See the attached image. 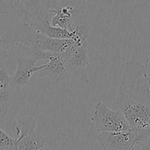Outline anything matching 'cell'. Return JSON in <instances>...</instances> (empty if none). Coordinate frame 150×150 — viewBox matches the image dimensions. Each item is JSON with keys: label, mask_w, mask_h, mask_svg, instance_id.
<instances>
[{"label": "cell", "mask_w": 150, "mask_h": 150, "mask_svg": "<svg viewBox=\"0 0 150 150\" xmlns=\"http://www.w3.org/2000/svg\"><path fill=\"white\" fill-rule=\"evenodd\" d=\"M18 141L0 128V150H16Z\"/></svg>", "instance_id": "cell-13"}, {"label": "cell", "mask_w": 150, "mask_h": 150, "mask_svg": "<svg viewBox=\"0 0 150 150\" xmlns=\"http://www.w3.org/2000/svg\"><path fill=\"white\" fill-rule=\"evenodd\" d=\"M48 10L51 13L50 23L53 26L71 32L75 30L73 23L76 18L81 16L80 7H75L73 4L66 3L62 6L58 5L54 8L48 7Z\"/></svg>", "instance_id": "cell-9"}, {"label": "cell", "mask_w": 150, "mask_h": 150, "mask_svg": "<svg viewBox=\"0 0 150 150\" xmlns=\"http://www.w3.org/2000/svg\"><path fill=\"white\" fill-rule=\"evenodd\" d=\"M38 150H54V149H50V148H47V147H45V146H44V147L41 148V149H40Z\"/></svg>", "instance_id": "cell-16"}, {"label": "cell", "mask_w": 150, "mask_h": 150, "mask_svg": "<svg viewBox=\"0 0 150 150\" xmlns=\"http://www.w3.org/2000/svg\"><path fill=\"white\" fill-rule=\"evenodd\" d=\"M145 62H126L119 86L117 103L136 136V146L150 135V77Z\"/></svg>", "instance_id": "cell-1"}, {"label": "cell", "mask_w": 150, "mask_h": 150, "mask_svg": "<svg viewBox=\"0 0 150 150\" xmlns=\"http://www.w3.org/2000/svg\"><path fill=\"white\" fill-rule=\"evenodd\" d=\"M2 43H4V38H0V44H2Z\"/></svg>", "instance_id": "cell-17"}, {"label": "cell", "mask_w": 150, "mask_h": 150, "mask_svg": "<svg viewBox=\"0 0 150 150\" xmlns=\"http://www.w3.org/2000/svg\"><path fill=\"white\" fill-rule=\"evenodd\" d=\"M0 14L14 15L25 22L29 19V10L23 0H0Z\"/></svg>", "instance_id": "cell-10"}, {"label": "cell", "mask_w": 150, "mask_h": 150, "mask_svg": "<svg viewBox=\"0 0 150 150\" xmlns=\"http://www.w3.org/2000/svg\"><path fill=\"white\" fill-rule=\"evenodd\" d=\"M16 47L21 54L18 57L16 71L10 77V87L19 89L28 86L34 74L45 67V64L38 66L36 63L39 60H46V51L22 46Z\"/></svg>", "instance_id": "cell-4"}, {"label": "cell", "mask_w": 150, "mask_h": 150, "mask_svg": "<svg viewBox=\"0 0 150 150\" xmlns=\"http://www.w3.org/2000/svg\"><path fill=\"white\" fill-rule=\"evenodd\" d=\"M88 40L74 41L73 45L63 54L67 71L70 78L83 83H89Z\"/></svg>", "instance_id": "cell-5"}, {"label": "cell", "mask_w": 150, "mask_h": 150, "mask_svg": "<svg viewBox=\"0 0 150 150\" xmlns=\"http://www.w3.org/2000/svg\"><path fill=\"white\" fill-rule=\"evenodd\" d=\"M26 4L29 10L27 23L40 33L57 39H71L74 41L89 39L90 29L83 21L79 23L73 32L55 27L50 23L51 13L48 7H44L38 1L34 0L26 2Z\"/></svg>", "instance_id": "cell-2"}, {"label": "cell", "mask_w": 150, "mask_h": 150, "mask_svg": "<svg viewBox=\"0 0 150 150\" xmlns=\"http://www.w3.org/2000/svg\"><path fill=\"white\" fill-rule=\"evenodd\" d=\"M46 60L45 67L35 75L40 78H48L54 83H68L70 77L66 69L64 55L46 51Z\"/></svg>", "instance_id": "cell-8"}, {"label": "cell", "mask_w": 150, "mask_h": 150, "mask_svg": "<svg viewBox=\"0 0 150 150\" xmlns=\"http://www.w3.org/2000/svg\"><path fill=\"white\" fill-rule=\"evenodd\" d=\"M97 140L103 150H133L137 144L133 130L98 133Z\"/></svg>", "instance_id": "cell-7"}, {"label": "cell", "mask_w": 150, "mask_h": 150, "mask_svg": "<svg viewBox=\"0 0 150 150\" xmlns=\"http://www.w3.org/2000/svg\"><path fill=\"white\" fill-rule=\"evenodd\" d=\"M37 120L31 116H26L18 119L16 124L14 125L15 138L17 141H20L24 136L36 129Z\"/></svg>", "instance_id": "cell-12"}, {"label": "cell", "mask_w": 150, "mask_h": 150, "mask_svg": "<svg viewBox=\"0 0 150 150\" xmlns=\"http://www.w3.org/2000/svg\"><path fill=\"white\" fill-rule=\"evenodd\" d=\"M10 87L0 89V108L7 105L10 98Z\"/></svg>", "instance_id": "cell-15"}, {"label": "cell", "mask_w": 150, "mask_h": 150, "mask_svg": "<svg viewBox=\"0 0 150 150\" xmlns=\"http://www.w3.org/2000/svg\"><path fill=\"white\" fill-rule=\"evenodd\" d=\"M45 145L44 138L35 130L18 142L16 150H38L44 147Z\"/></svg>", "instance_id": "cell-11"}, {"label": "cell", "mask_w": 150, "mask_h": 150, "mask_svg": "<svg viewBox=\"0 0 150 150\" xmlns=\"http://www.w3.org/2000/svg\"><path fill=\"white\" fill-rule=\"evenodd\" d=\"M4 38L5 43L12 42L14 46L31 48L42 51L64 54L74 42L71 39L51 38L40 33L27 22H23L11 33L6 34Z\"/></svg>", "instance_id": "cell-3"}, {"label": "cell", "mask_w": 150, "mask_h": 150, "mask_svg": "<svg viewBox=\"0 0 150 150\" xmlns=\"http://www.w3.org/2000/svg\"><path fill=\"white\" fill-rule=\"evenodd\" d=\"M10 85V76L5 68L0 69V89L9 88Z\"/></svg>", "instance_id": "cell-14"}, {"label": "cell", "mask_w": 150, "mask_h": 150, "mask_svg": "<svg viewBox=\"0 0 150 150\" xmlns=\"http://www.w3.org/2000/svg\"><path fill=\"white\" fill-rule=\"evenodd\" d=\"M91 120L98 133L132 130L127 120L120 110L111 109L103 101H98L95 104Z\"/></svg>", "instance_id": "cell-6"}]
</instances>
